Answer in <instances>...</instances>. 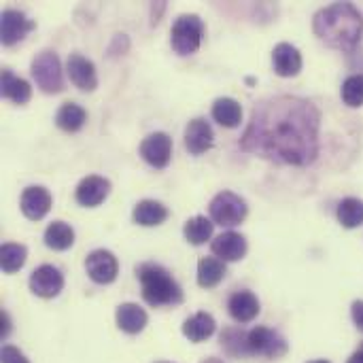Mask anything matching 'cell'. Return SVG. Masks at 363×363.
I'll use <instances>...</instances> for the list:
<instances>
[{"label":"cell","instance_id":"6da1fadb","mask_svg":"<svg viewBox=\"0 0 363 363\" xmlns=\"http://www.w3.org/2000/svg\"><path fill=\"white\" fill-rule=\"evenodd\" d=\"M319 108L300 96H274L255 104L240 149L268 162L308 166L319 155Z\"/></svg>","mask_w":363,"mask_h":363},{"label":"cell","instance_id":"7a4b0ae2","mask_svg":"<svg viewBox=\"0 0 363 363\" xmlns=\"http://www.w3.org/2000/svg\"><path fill=\"white\" fill-rule=\"evenodd\" d=\"M313 28L325 45L351 51L362 40L363 15L351 2H334L315 15Z\"/></svg>","mask_w":363,"mask_h":363},{"label":"cell","instance_id":"3957f363","mask_svg":"<svg viewBox=\"0 0 363 363\" xmlns=\"http://www.w3.org/2000/svg\"><path fill=\"white\" fill-rule=\"evenodd\" d=\"M136 277L143 287V298L149 306H177L183 302V289L174 277L160 264H140Z\"/></svg>","mask_w":363,"mask_h":363},{"label":"cell","instance_id":"277c9868","mask_svg":"<svg viewBox=\"0 0 363 363\" xmlns=\"http://www.w3.org/2000/svg\"><path fill=\"white\" fill-rule=\"evenodd\" d=\"M204 38V21L198 15H181L170 30L172 49L179 55H191L200 49Z\"/></svg>","mask_w":363,"mask_h":363},{"label":"cell","instance_id":"5b68a950","mask_svg":"<svg viewBox=\"0 0 363 363\" xmlns=\"http://www.w3.org/2000/svg\"><path fill=\"white\" fill-rule=\"evenodd\" d=\"M32 77L45 94H60L64 89V74L57 53L49 49L40 51L32 60Z\"/></svg>","mask_w":363,"mask_h":363},{"label":"cell","instance_id":"8992f818","mask_svg":"<svg viewBox=\"0 0 363 363\" xmlns=\"http://www.w3.org/2000/svg\"><path fill=\"white\" fill-rule=\"evenodd\" d=\"M211 219L223 228H234V225H240L249 213L247 208V202L236 196L234 191H221L217 194L213 200H211Z\"/></svg>","mask_w":363,"mask_h":363},{"label":"cell","instance_id":"52a82bcc","mask_svg":"<svg viewBox=\"0 0 363 363\" xmlns=\"http://www.w3.org/2000/svg\"><path fill=\"white\" fill-rule=\"evenodd\" d=\"M249 351H251V355H262V357L279 359V357L287 355L289 345H287V340L279 332L259 325V328L249 332Z\"/></svg>","mask_w":363,"mask_h":363},{"label":"cell","instance_id":"ba28073f","mask_svg":"<svg viewBox=\"0 0 363 363\" xmlns=\"http://www.w3.org/2000/svg\"><path fill=\"white\" fill-rule=\"evenodd\" d=\"M36 28V23L32 19L26 17V13L17 11V9H6L0 15V38L2 45L13 47L19 40L26 38L28 32H32Z\"/></svg>","mask_w":363,"mask_h":363},{"label":"cell","instance_id":"9c48e42d","mask_svg":"<svg viewBox=\"0 0 363 363\" xmlns=\"http://www.w3.org/2000/svg\"><path fill=\"white\" fill-rule=\"evenodd\" d=\"M85 270H87V277L98 283V285H108L117 279V272H119V264H117V257L106 251V249H96L87 255L85 259Z\"/></svg>","mask_w":363,"mask_h":363},{"label":"cell","instance_id":"30bf717a","mask_svg":"<svg viewBox=\"0 0 363 363\" xmlns=\"http://www.w3.org/2000/svg\"><path fill=\"white\" fill-rule=\"evenodd\" d=\"M140 157L153 168H166L172 160V138L166 132L149 134L140 143Z\"/></svg>","mask_w":363,"mask_h":363},{"label":"cell","instance_id":"8fae6325","mask_svg":"<svg viewBox=\"0 0 363 363\" xmlns=\"http://www.w3.org/2000/svg\"><path fill=\"white\" fill-rule=\"evenodd\" d=\"M30 289L34 296L45 300L55 298L64 289V274L55 266L43 264L30 274Z\"/></svg>","mask_w":363,"mask_h":363},{"label":"cell","instance_id":"7c38bea8","mask_svg":"<svg viewBox=\"0 0 363 363\" xmlns=\"http://www.w3.org/2000/svg\"><path fill=\"white\" fill-rule=\"evenodd\" d=\"M66 72L70 77V81L81 89V91H94L98 87V74H96V66L91 60H87L81 53H70L68 62H66Z\"/></svg>","mask_w":363,"mask_h":363},{"label":"cell","instance_id":"4fadbf2b","mask_svg":"<svg viewBox=\"0 0 363 363\" xmlns=\"http://www.w3.org/2000/svg\"><path fill=\"white\" fill-rule=\"evenodd\" d=\"M51 204H53L51 194H49L45 187H40V185H30V187H26L23 194H21V200H19L21 213H23L30 221L43 219V217L51 211Z\"/></svg>","mask_w":363,"mask_h":363},{"label":"cell","instance_id":"5bb4252c","mask_svg":"<svg viewBox=\"0 0 363 363\" xmlns=\"http://www.w3.org/2000/svg\"><path fill=\"white\" fill-rule=\"evenodd\" d=\"M111 194V181L104 179V177H98V174H91V177H85L79 185H77V191H74V198L81 206H87V208H94L98 204H102L106 200V196Z\"/></svg>","mask_w":363,"mask_h":363},{"label":"cell","instance_id":"9a60e30c","mask_svg":"<svg viewBox=\"0 0 363 363\" xmlns=\"http://www.w3.org/2000/svg\"><path fill=\"white\" fill-rule=\"evenodd\" d=\"M215 143V134H213V128L206 119L202 117H196L187 123V130H185V149L191 153V155H202L206 153Z\"/></svg>","mask_w":363,"mask_h":363},{"label":"cell","instance_id":"2e32d148","mask_svg":"<svg viewBox=\"0 0 363 363\" xmlns=\"http://www.w3.org/2000/svg\"><path fill=\"white\" fill-rule=\"evenodd\" d=\"M228 313L236 323H251L259 315V300L253 291H236L228 300Z\"/></svg>","mask_w":363,"mask_h":363},{"label":"cell","instance_id":"e0dca14e","mask_svg":"<svg viewBox=\"0 0 363 363\" xmlns=\"http://www.w3.org/2000/svg\"><path fill=\"white\" fill-rule=\"evenodd\" d=\"M211 249L221 262H238L247 255V240L238 232H223L213 240Z\"/></svg>","mask_w":363,"mask_h":363},{"label":"cell","instance_id":"ac0fdd59","mask_svg":"<svg viewBox=\"0 0 363 363\" xmlns=\"http://www.w3.org/2000/svg\"><path fill=\"white\" fill-rule=\"evenodd\" d=\"M272 66L279 77H296L302 70V53L289 43H279L272 51Z\"/></svg>","mask_w":363,"mask_h":363},{"label":"cell","instance_id":"d6986e66","mask_svg":"<svg viewBox=\"0 0 363 363\" xmlns=\"http://www.w3.org/2000/svg\"><path fill=\"white\" fill-rule=\"evenodd\" d=\"M0 94L2 98L15 102V104H26L32 98V87L26 79L13 74L11 68L2 70V83H0Z\"/></svg>","mask_w":363,"mask_h":363},{"label":"cell","instance_id":"ffe728a7","mask_svg":"<svg viewBox=\"0 0 363 363\" xmlns=\"http://www.w3.org/2000/svg\"><path fill=\"white\" fill-rule=\"evenodd\" d=\"M115 319H117V328H119L121 332L130 334V336L140 334V332L145 330L147 321H149V319H147V313H145L138 304H132V302L121 304V306L117 308V313H115Z\"/></svg>","mask_w":363,"mask_h":363},{"label":"cell","instance_id":"44dd1931","mask_svg":"<svg viewBox=\"0 0 363 363\" xmlns=\"http://www.w3.org/2000/svg\"><path fill=\"white\" fill-rule=\"evenodd\" d=\"M215 330H217V323L213 315L208 313H196L183 323V336L189 342H204L215 334Z\"/></svg>","mask_w":363,"mask_h":363},{"label":"cell","instance_id":"7402d4cb","mask_svg":"<svg viewBox=\"0 0 363 363\" xmlns=\"http://www.w3.org/2000/svg\"><path fill=\"white\" fill-rule=\"evenodd\" d=\"M134 221L143 228H155V225H162L166 219H168V208L155 200H143L134 206V213H132Z\"/></svg>","mask_w":363,"mask_h":363},{"label":"cell","instance_id":"603a6c76","mask_svg":"<svg viewBox=\"0 0 363 363\" xmlns=\"http://www.w3.org/2000/svg\"><path fill=\"white\" fill-rule=\"evenodd\" d=\"M228 274L225 262H221L219 257H202L198 262V285L204 289L217 287Z\"/></svg>","mask_w":363,"mask_h":363},{"label":"cell","instance_id":"cb8c5ba5","mask_svg":"<svg viewBox=\"0 0 363 363\" xmlns=\"http://www.w3.org/2000/svg\"><path fill=\"white\" fill-rule=\"evenodd\" d=\"M87 121V113L77 102H64L55 113V123L64 132H79Z\"/></svg>","mask_w":363,"mask_h":363},{"label":"cell","instance_id":"d4e9b609","mask_svg":"<svg viewBox=\"0 0 363 363\" xmlns=\"http://www.w3.org/2000/svg\"><path fill=\"white\" fill-rule=\"evenodd\" d=\"M213 119L223 128H238L242 121V106L234 98H217L213 104Z\"/></svg>","mask_w":363,"mask_h":363},{"label":"cell","instance_id":"484cf974","mask_svg":"<svg viewBox=\"0 0 363 363\" xmlns=\"http://www.w3.org/2000/svg\"><path fill=\"white\" fill-rule=\"evenodd\" d=\"M45 245L53 251H66L74 245V230L64 221H53L45 230Z\"/></svg>","mask_w":363,"mask_h":363},{"label":"cell","instance_id":"4316f807","mask_svg":"<svg viewBox=\"0 0 363 363\" xmlns=\"http://www.w3.org/2000/svg\"><path fill=\"white\" fill-rule=\"evenodd\" d=\"M221 347L232 357H249V332H242L238 328H228L221 334Z\"/></svg>","mask_w":363,"mask_h":363},{"label":"cell","instance_id":"83f0119b","mask_svg":"<svg viewBox=\"0 0 363 363\" xmlns=\"http://www.w3.org/2000/svg\"><path fill=\"white\" fill-rule=\"evenodd\" d=\"M336 217L342 223V228H349V230L359 228L363 223V202L357 198H345L338 204Z\"/></svg>","mask_w":363,"mask_h":363},{"label":"cell","instance_id":"f1b7e54d","mask_svg":"<svg viewBox=\"0 0 363 363\" xmlns=\"http://www.w3.org/2000/svg\"><path fill=\"white\" fill-rule=\"evenodd\" d=\"M28 257V249L23 245H15V242H4L0 249V266L6 274L17 272Z\"/></svg>","mask_w":363,"mask_h":363},{"label":"cell","instance_id":"f546056e","mask_svg":"<svg viewBox=\"0 0 363 363\" xmlns=\"http://www.w3.org/2000/svg\"><path fill=\"white\" fill-rule=\"evenodd\" d=\"M213 221L211 219H206V217H202V215H198V217H191L187 223H185V238L191 242V245H204L206 240H211V236H213Z\"/></svg>","mask_w":363,"mask_h":363},{"label":"cell","instance_id":"4dcf8cb0","mask_svg":"<svg viewBox=\"0 0 363 363\" xmlns=\"http://www.w3.org/2000/svg\"><path fill=\"white\" fill-rule=\"evenodd\" d=\"M342 102L351 108H357L363 104V74H351L345 79L342 89H340Z\"/></svg>","mask_w":363,"mask_h":363},{"label":"cell","instance_id":"1f68e13d","mask_svg":"<svg viewBox=\"0 0 363 363\" xmlns=\"http://www.w3.org/2000/svg\"><path fill=\"white\" fill-rule=\"evenodd\" d=\"M0 359H2V363H30L28 357L17 347H2Z\"/></svg>","mask_w":363,"mask_h":363},{"label":"cell","instance_id":"d6a6232c","mask_svg":"<svg viewBox=\"0 0 363 363\" xmlns=\"http://www.w3.org/2000/svg\"><path fill=\"white\" fill-rule=\"evenodd\" d=\"M351 315H353V321L355 325L363 332V300H357L353 302V308H351Z\"/></svg>","mask_w":363,"mask_h":363},{"label":"cell","instance_id":"836d02e7","mask_svg":"<svg viewBox=\"0 0 363 363\" xmlns=\"http://www.w3.org/2000/svg\"><path fill=\"white\" fill-rule=\"evenodd\" d=\"M11 332V319L4 311H0V338H6Z\"/></svg>","mask_w":363,"mask_h":363},{"label":"cell","instance_id":"e575fe53","mask_svg":"<svg viewBox=\"0 0 363 363\" xmlns=\"http://www.w3.org/2000/svg\"><path fill=\"white\" fill-rule=\"evenodd\" d=\"M347 363H363V351H357V353H353L351 355V359Z\"/></svg>","mask_w":363,"mask_h":363},{"label":"cell","instance_id":"d590c367","mask_svg":"<svg viewBox=\"0 0 363 363\" xmlns=\"http://www.w3.org/2000/svg\"><path fill=\"white\" fill-rule=\"evenodd\" d=\"M202 363H225L223 359H217V357H208V359H204Z\"/></svg>","mask_w":363,"mask_h":363},{"label":"cell","instance_id":"8d00e7d4","mask_svg":"<svg viewBox=\"0 0 363 363\" xmlns=\"http://www.w3.org/2000/svg\"><path fill=\"white\" fill-rule=\"evenodd\" d=\"M311 363H330V362H325V359H317V362H311Z\"/></svg>","mask_w":363,"mask_h":363},{"label":"cell","instance_id":"74e56055","mask_svg":"<svg viewBox=\"0 0 363 363\" xmlns=\"http://www.w3.org/2000/svg\"><path fill=\"white\" fill-rule=\"evenodd\" d=\"M155 363H170V362H155Z\"/></svg>","mask_w":363,"mask_h":363},{"label":"cell","instance_id":"f35d334b","mask_svg":"<svg viewBox=\"0 0 363 363\" xmlns=\"http://www.w3.org/2000/svg\"><path fill=\"white\" fill-rule=\"evenodd\" d=\"M359 351H363V345H362V349H359Z\"/></svg>","mask_w":363,"mask_h":363}]
</instances>
